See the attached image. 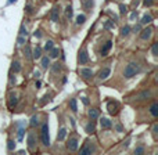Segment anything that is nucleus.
<instances>
[{
	"label": "nucleus",
	"instance_id": "4",
	"mask_svg": "<svg viewBox=\"0 0 158 155\" xmlns=\"http://www.w3.org/2000/svg\"><path fill=\"white\" fill-rule=\"evenodd\" d=\"M107 109H108V112L111 115H117L118 114V103H115V101H110V103L107 104Z\"/></svg>",
	"mask_w": 158,
	"mask_h": 155
},
{
	"label": "nucleus",
	"instance_id": "18",
	"mask_svg": "<svg viewBox=\"0 0 158 155\" xmlns=\"http://www.w3.org/2000/svg\"><path fill=\"white\" fill-rule=\"evenodd\" d=\"M65 134H67V130L63 128L60 132H58V134H57V140H58V141H63V140L65 139Z\"/></svg>",
	"mask_w": 158,
	"mask_h": 155
},
{
	"label": "nucleus",
	"instance_id": "16",
	"mask_svg": "<svg viewBox=\"0 0 158 155\" xmlns=\"http://www.w3.org/2000/svg\"><path fill=\"white\" fill-rule=\"evenodd\" d=\"M85 129H86V132H87V133H89V134H92V133H94V132H96L94 123H93V122L87 123V125H86V128H85Z\"/></svg>",
	"mask_w": 158,
	"mask_h": 155
},
{
	"label": "nucleus",
	"instance_id": "35",
	"mask_svg": "<svg viewBox=\"0 0 158 155\" xmlns=\"http://www.w3.org/2000/svg\"><path fill=\"white\" fill-rule=\"evenodd\" d=\"M151 51H153L154 57H157V55H158V43H154L153 44V49H151Z\"/></svg>",
	"mask_w": 158,
	"mask_h": 155
},
{
	"label": "nucleus",
	"instance_id": "25",
	"mask_svg": "<svg viewBox=\"0 0 158 155\" xmlns=\"http://www.w3.org/2000/svg\"><path fill=\"white\" fill-rule=\"evenodd\" d=\"M58 54H60V50L58 49H54V47H53V49L50 50V58H57Z\"/></svg>",
	"mask_w": 158,
	"mask_h": 155
},
{
	"label": "nucleus",
	"instance_id": "33",
	"mask_svg": "<svg viewBox=\"0 0 158 155\" xmlns=\"http://www.w3.org/2000/svg\"><path fill=\"white\" fill-rule=\"evenodd\" d=\"M17 43H18L19 46H22V44H25V43H27V39H25V36L19 35V36H18V39H17Z\"/></svg>",
	"mask_w": 158,
	"mask_h": 155
},
{
	"label": "nucleus",
	"instance_id": "9",
	"mask_svg": "<svg viewBox=\"0 0 158 155\" xmlns=\"http://www.w3.org/2000/svg\"><path fill=\"white\" fill-rule=\"evenodd\" d=\"M110 74H111V69L107 67V68H104V69H101L100 71V74H98V79H100V80H104V79H107L110 76Z\"/></svg>",
	"mask_w": 158,
	"mask_h": 155
},
{
	"label": "nucleus",
	"instance_id": "30",
	"mask_svg": "<svg viewBox=\"0 0 158 155\" xmlns=\"http://www.w3.org/2000/svg\"><path fill=\"white\" fill-rule=\"evenodd\" d=\"M151 94H153V93H151L150 90H148V92H143L142 94L139 96V98H140V100H144V98H148V97H151Z\"/></svg>",
	"mask_w": 158,
	"mask_h": 155
},
{
	"label": "nucleus",
	"instance_id": "42",
	"mask_svg": "<svg viewBox=\"0 0 158 155\" xmlns=\"http://www.w3.org/2000/svg\"><path fill=\"white\" fill-rule=\"evenodd\" d=\"M24 132H25V130H24L22 128L18 130V139H19V140H22V136H24Z\"/></svg>",
	"mask_w": 158,
	"mask_h": 155
},
{
	"label": "nucleus",
	"instance_id": "26",
	"mask_svg": "<svg viewBox=\"0 0 158 155\" xmlns=\"http://www.w3.org/2000/svg\"><path fill=\"white\" fill-rule=\"evenodd\" d=\"M69 107H71V109L74 112L78 111V105H77V98H72L71 101H69Z\"/></svg>",
	"mask_w": 158,
	"mask_h": 155
},
{
	"label": "nucleus",
	"instance_id": "32",
	"mask_svg": "<svg viewBox=\"0 0 158 155\" xmlns=\"http://www.w3.org/2000/svg\"><path fill=\"white\" fill-rule=\"evenodd\" d=\"M39 125V116L36 115V116H32V119H31V126L32 128H35V126Z\"/></svg>",
	"mask_w": 158,
	"mask_h": 155
},
{
	"label": "nucleus",
	"instance_id": "43",
	"mask_svg": "<svg viewBox=\"0 0 158 155\" xmlns=\"http://www.w3.org/2000/svg\"><path fill=\"white\" fill-rule=\"evenodd\" d=\"M82 101H83V104H85V105H87V104H89V100H87L86 97H83V98H82Z\"/></svg>",
	"mask_w": 158,
	"mask_h": 155
},
{
	"label": "nucleus",
	"instance_id": "8",
	"mask_svg": "<svg viewBox=\"0 0 158 155\" xmlns=\"http://www.w3.org/2000/svg\"><path fill=\"white\" fill-rule=\"evenodd\" d=\"M81 76L83 78V79H90L93 76V71L92 69H89V68H83V69H81Z\"/></svg>",
	"mask_w": 158,
	"mask_h": 155
},
{
	"label": "nucleus",
	"instance_id": "17",
	"mask_svg": "<svg viewBox=\"0 0 158 155\" xmlns=\"http://www.w3.org/2000/svg\"><path fill=\"white\" fill-rule=\"evenodd\" d=\"M24 55H25V58H27V60H31V58H32V51H31V47L29 46H25Z\"/></svg>",
	"mask_w": 158,
	"mask_h": 155
},
{
	"label": "nucleus",
	"instance_id": "2",
	"mask_svg": "<svg viewBox=\"0 0 158 155\" xmlns=\"http://www.w3.org/2000/svg\"><path fill=\"white\" fill-rule=\"evenodd\" d=\"M40 139H42V143H43L44 147H49L50 145V139H49V126H47V123H43V126H42Z\"/></svg>",
	"mask_w": 158,
	"mask_h": 155
},
{
	"label": "nucleus",
	"instance_id": "15",
	"mask_svg": "<svg viewBox=\"0 0 158 155\" xmlns=\"http://www.w3.org/2000/svg\"><path fill=\"white\" fill-rule=\"evenodd\" d=\"M150 114L153 115L154 118H156L157 115H158V104H157V103H154L153 105L150 107Z\"/></svg>",
	"mask_w": 158,
	"mask_h": 155
},
{
	"label": "nucleus",
	"instance_id": "1",
	"mask_svg": "<svg viewBox=\"0 0 158 155\" xmlns=\"http://www.w3.org/2000/svg\"><path fill=\"white\" fill-rule=\"evenodd\" d=\"M139 71H140V67L137 65V64H135V63H131V64H128V65H126L125 71H123V76L128 78V79L129 78H133Z\"/></svg>",
	"mask_w": 158,
	"mask_h": 155
},
{
	"label": "nucleus",
	"instance_id": "10",
	"mask_svg": "<svg viewBox=\"0 0 158 155\" xmlns=\"http://www.w3.org/2000/svg\"><path fill=\"white\" fill-rule=\"evenodd\" d=\"M58 18H60V7H57V6H56V7L52 10V21L53 22H57Z\"/></svg>",
	"mask_w": 158,
	"mask_h": 155
},
{
	"label": "nucleus",
	"instance_id": "14",
	"mask_svg": "<svg viewBox=\"0 0 158 155\" xmlns=\"http://www.w3.org/2000/svg\"><path fill=\"white\" fill-rule=\"evenodd\" d=\"M129 33H131V27H129V25H126V27H123L122 29H121V36H122V38H126Z\"/></svg>",
	"mask_w": 158,
	"mask_h": 155
},
{
	"label": "nucleus",
	"instance_id": "28",
	"mask_svg": "<svg viewBox=\"0 0 158 155\" xmlns=\"http://www.w3.org/2000/svg\"><path fill=\"white\" fill-rule=\"evenodd\" d=\"M53 47H54V42L53 40H47V43L44 44V50H46V51H50Z\"/></svg>",
	"mask_w": 158,
	"mask_h": 155
},
{
	"label": "nucleus",
	"instance_id": "45",
	"mask_svg": "<svg viewBox=\"0 0 158 155\" xmlns=\"http://www.w3.org/2000/svg\"><path fill=\"white\" fill-rule=\"evenodd\" d=\"M112 27H114V25H112L111 22H107V24H106V28H112Z\"/></svg>",
	"mask_w": 158,
	"mask_h": 155
},
{
	"label": "nucleus",
	"instance_id": "13",
	"mask_svg": "<svg viewBox=\"0 0 158 155\" xmlns=\"http://www.w3.org/2000/svg\"><path fill=\"white\" fill-rule=\"evenodd\" d=\"M17 103H18V98H17V96L15 94H11L10 96V101H8V105L13 108V107L17 105Z\"/></svg>",
	"mask_w": 158,
	"mask_h": 155
},
{
	"label": "nucleus",
	"instance_id": "22",
	"mask_svg": "<svg viewBox=\"0 0 158 155\" xmlns=\"http://www.w3.org/2000/svg\"><path fill=\"white\" fill-rule=\"evenodd\" d=\"M42 67H43V68H49L50 67V57H42Z\"/></svg>",
	"mask_w": 158,
	"mask_h": 155
},
{
	"label": "nucleus",
	"instance_id": "31",
	"mask_svg": "<svg viewBox=\"0 0 158 155\" xmlns=\"http://www.w3.org/2000/svg\"><path fill=\"white\" fill-rule=\"evenodd\" d=\"M72 14H74V11H72V7H71V6H68V7L65 8V15H67V18L71 19V18H72Z\"/></svg>",
	"mask_w": 158,
	"mask_h": 155
},
{
	"label": "nucleus",
	"instance_id": "37",
	"mask_svg": "<svg viewBox=\"0 0 158 155\" xmlns=\"http://www.w3.org/2000/svg\"><path fill=\"white\" fill-rule=\"evenodd\" d=\"M153 4H154V0H143V6H146V7H151Z\"/></svg>",
	"mask_w": 158,
	"mask_h": 155
},
{
	"label": "nucleus",
	"instance_id": "27",
	"mask_svg": "<svg viewBox=\"0 0 158 155\" xmlns=\"http://www.w3.org/2000/svg\"><path fill=\"white\" fill-rule=\"evenodd\" d=\"M151 21H153V17H151V15H144V17L142 18V21H140V22H142L143 25H146V24H150Z\"/></svg>",
	"mask_w": 158,
	"mask_h": 155
},
{
	"label": "nucleus",
	"instance_id": "6",
	"mask_svg": "<svg viewBox=\"0 0 158 155\" xmlns=\"http://www.w3.org/2000/svg\"><path fill=\"white\" fill-rule=\"evenodd\" d=\"M28 147H29L31 151H35V148H36V140H35V134L33 133H29V136H28Z\"/></svg>",
	"mask_w": 158,
	"mask_h": 155
},
{
	"label": "nucleus",
	"instance_id": "36",
	"mask_svg": "<svg viewBox=\"0 0 158 155\" xmlns=\"http://www.w3.org/2000/svg\"><path fill=\"white\" fill-rule=\"evenodd\" d=\"M61 71V65L60 64H54V65H53V72H54V74H57V72H60Z\"/></svg>",
	"mask_w": 158,
	"mask_h": 155
},
{
	"label": "nucleus",
	"instance_id": "24",
	"mask_svg": "<svg viewBox=\"0 0 158 155\" xmlns=\"http://www.w3.org/2000/svg\"><path fill=\"white\" fill-rule=\"evenodd\" d=\"M85 21H86V17H85L83 14H79V15L77 17V24L78 25H83Z\"/></svg>",
	"mask_w": 158,
	"mask_h": 155
},
{
	"label": "nucleus",
	"instance_id": "41",
	"mask_svg": "<svg viewBox=\"0 0 158 155\" xmlns=\"http://www.w3.org/2000/svg\"><path fill=\"white\" fill-rule=\"evenodd\" d=\"M25 10H27V13H28V14H32L33 8H32V6H31V4H28L27 7H25Z\"/></svg>",
	"mask_w": 158,
	"mask_h": 155
},
{
	"label": "nucleus",
	"instance_id": "19",
	"mask_svg": "<svg viewBox=\"0 0 158 155\" xmlns=\"http://www.w3.org/2000/svg\"><path fill=\"white\" fill-rule=\"evenodd\" d=\"M19 71H21V64H19L18 61H14L13 63V72L14 74H18Z\"/></svg>",
	"mask_w": 158,
	"mask_h": 155
},
{
	"label": "nucleus",
	"instance_id": "23",
	"mask_svg": "<svg viewBox=\"0 0 158 155\" xmlns=\"http://www.w3.org/2000/svg\"><path fill=\"white\" fill-rule=\"evenodd\" d=\"M89 116L92 118V119H97L98 118V111L97 109H89Z\"/></svg>",
	"mask_w": 158,
	"mask_h": 155
},
{
	"label": "nucleus",
	"instance_id": "34",
	"mask_svg": "<svg viewBox=\"0 0 158 155\" xmlns=\"http://www.w3.org/2000/svg\"><path fill=\"white\" fill-rule=\"evenodd\" d=\"M14 148H15V143H14L13 140H8V141H7V150L8 151H13Z\"/></svg>",
	"mask_w": 158,
	"mask_h": 155
},
{
	"label": "nucleus",
	"instance_id": "3",
	"mask_svg": "<svg viewBox=\"0 0 158 155\" xmlns=\"http://www.w3.org/2000/svg\"><path fill=\"white\" fill-rule=\"evenodd\" d=\"M78 63L81 64V65H85V64H87L89 63V55H87V51L86 50H82L81 53H79V55H78Z\"/></svg>",
	"mask_w": 158,
	"mask_h": 155
},
{
	"label": "nucleus",
	"instance_id": "38",
	"mask_svg": "<svg viewBox=\"0 0 158 155\" xmlns=\"http://www.w3.org/2000/svg\"><path fill=\"white\" fill-rule=\"evenodd\" d=\"M19 35H22V36H25V38H27V35H28L27 28H25V27H21V29H19Z\"/></svg>",
	"mask_w": 158,
	"mask_h": 155
},
{
	"label": "nucleus",
	"instance_id": "7",
	"mask_svg": "<svg viewBox=\"0 0 158 155\" xmlns=\"http://www.w3.org/2000/svg\"><path fill=\"white\" fill-rule=\"evenodd\" d=\"M67 148H68L69 151H77V148H78V140L75 139V137L69 139V141L67 143Z\"/></svg>",
	"mask_w": 158,
	"mask_h": 155
},
{
	"label": "nucleus",
	"instance_id": "39",
	"mask_svg": "<svg viewBox=\"0 0 158 155\" xmlns=\"http://www.w3.org/2000/svg\"><path fill=\"white\" fill-rule=\"evenodd\" d=\"M126 11H128V8H126V6L121 4V6H119V13H121V14H125Z\"/></svg>",
	"mask_w": 158,
	"mask_h": 155
},
{
	"label": "nucleus",
	"instance_id": "12",
	"mask_svg": "<svg viewBox=\"0 0 158 155\" xmlns=\"http://www.w3.org/2000/svg\"><path fill=\"white\" fill-rule=\"evenodd\" d=\"M100 125H101V128H104V129H108V128H111V120L110 119H107V118H101L100 119Z\"/></svg>",
	"mask_w": 158,
	"mask_h": 155
},
{
	"label": "nucleus",
	"instance_id": "20",
	"mask_svg": "<svg viewBox=\"0 0 158 155\" xmlns=\"http://www.w3.org/2000/svg\"><path fill=\"white\" fill-rule=\"evenodd\" d=\"M40 55H42V50H40V47H36V49L33 50V53H32V57L35 58V60H38V58H40Z\"/></svg>",
	"mask_w": 158,
	"mask_h": 155
},
{
	"label": "nucleus",
	"instance_id": "29",
	"mask_svg": "<svg viewBox=\"0 0 158 155\" xmlns=\"http://www.w3.org/2000/svg\"><path fill=\"white\" fill-rule=\"evenodd\" d=\"M93 153V148H90V147H83L81 150V154L82 155H89V154H92Z\"/></svg>",
	"mask_w": 158,
	"mask_h": 155
},
{
	"label": "nucleus",
	"instance_id": "46",
	"mask_svg": "<svg viewBox=\"0 0 158 155\" xmlns=\"http://www.w3.org/2000/svg\"><path fill=\"white\" fill-rule=\"evenodd\" d=\"M117 130H118V132H122V126L118 125V126H117Z\"/></svg>",
	"mask_w": 158,
	"mask_h": 155
},
{
	"label": "nucleus",
	"instance_id": "11",
	"mask_svg": "<svg viewBox=\"0 0 158 155\" xmlns=\"http://www.w3.org/2000/svg\"><path fill=\"white\" fill-rule=\"evenodd\" d=\"M112 47V42L111 40H108L106 44H104V47L101 49V55H107L108 54V51H110V49Z\"/></svg>",
	"mask_w": 158,
	"mask_h": 155
},
{
	"label": "nucleus",
	"instance_id": "5",
	"mask_svg": "<svg viewBox=\"0 0 158 155\" xmlns=\"http://www.w3.org/2000/svg\"><path fill=\"white\" fill-rule=\"evenodd\" d=\"M151 35H153V28H146V29H143L142 33H140V39H142V40H148V39L151 38Z\"/></svg>",
	"mask_w": 158,
	"mask_h": 155
},
{
	"label": "nucleus",
	"instance_id": "40",
	"mask_svg": "<svg viewBox=\"0 0 158 155\" xmlns=\"http://www.w3.org/2000/svg\"><path fill=\"white\" fill-rule=\"evenodd\" d=\"M135 154H144V148H143V147H137L136 148V150H135Z\"/></svg>",
	"mask_w": 158,
	"mask_h": 155
},
{
	"label": "nucleus",
	"instance_id": "47",
	"mask_svg": "<svg viewBox=\"0 0 158 155\" xmlns=\"http://www.w3.org/2000/svg\"><path fill=\"white\" fill-rule=\"evenodd\" d=\"M14 2H17V0H8V4H13Z\"/></svg>",
	"mask_w": 158,
	"mask_h": 155
},
{
	"label": "nucleus",
	"instance_id": "21",
	"mask_svg": "<svg viewBox=\"0 0 158 155\" xmlns=\"http://www.w3.org/2000/svg\"><path fill=\"white\" fill-rule=\"evenodd\" d=\"M82 6H83L85 10H89V8H92V6H93V0H83V2H82Z\"/></svg>",
	"mask_w": 158,
	"mask_h": 155
},
{
	"label": "nucleus",
	"instance_id": "44",
	"mask_svg": "<svg viewBox=\"0 0 158 155\" xmlns=\"http://www.w3.org/2000/svg\"><path fill=\"white\" fill-rule=\"evenodd\" d=\"M35 36H36V38H42V33H40V31H38V32H35Z\"/></svg>",
	"mask_w": 158,
	"mask_h": 155
}]
</instances>
